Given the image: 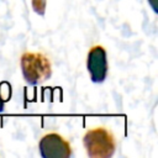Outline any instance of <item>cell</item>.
<instances>
[{"mask_svg":"<svg viewBox=\"0 0 158 158\" xmlns=\"http://www.w3.org/2000/svg\"><path fill=\"white\" fill-rule=\"evenodd\" d=\"M86 69L94 83H102L107 75L106 52L101 46H94L86 57Z\"/></svg>","mask_w":158,"mask_h":158,"instance_id":"277c9868","label":"cell"},{"mask_svg":"<svg viewBox=\"0 0 158 158\" xmlns=\"http://www.w3.org/2000/svg\"><path fill=\"white\" fill-rule=\"evenodd\" d=\"M21 70L25 80L31 85L41 84L52 75V65L49 59L42 53L25 52L20 59Z\"/></svg>","mask_w":158,"mask_h":158,"instance_id":"7a4b0ae2","label":"cell"},{"mask_svg":"<svg viewBox=\"0 0 158 158\" xmlns=\"http://www.w3.org/2000/svg\"><path fill=\"white\" fill-rule=\"evenodd\" d=\"M4 85H5V83H2V84H0V111H2L4 110V105H5V102L10 99V96L11 95H5V96H2V90H4Z\"/></svg>","mask_w":158,"mask_h":158,"instance_id":"8992f818","label":"cell"},{"mask_svg":"<svg viewBox=\"0 0 158 158\" xmlns=\"http://www.w3.org/2000/svg\"><path fill=\"white\" fill-rule=\"evenodd\" d=\"M38 151L42 158H69L72 147L58 133H48L40 139Z\"/></svg>","mask_w":158,"mask_h":158,"instance_id":"3957f363","label":"cell"},{"mask_svg":"<svg viewBox=\"0 0 158 158\" xmlns=\"http://www.w3.org/2000/svg\"><path fill=\"white\" fill-rule=\"evenodd\" d=\"M32 7L38 15H44L46 11V0H32Z\"/></svg>","mask_w":158,"mask_h":158,"instance_id":"5b68a950","label":"cell"},{"mask_svg":"<svg viewBox=\"0 0 158 158\" xmlns=\"http://www.w3.org/2000/svg\"><path fill=\"white\" fill-rule=\"evenodd\" d=\"M83 143L90 158H110L116 149L115 137L105 127H96L86 131Z\"/></svg>","mask_w":158,"mask_h":158,"instance_id":"6da1fadb","label":"cell"}]
</instances>
